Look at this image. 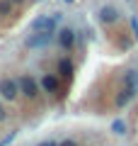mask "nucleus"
<instances>
[{"label":"nucleus","mask_w":138,"mask_h":146,"mask_svg":"<svg viewBox=\"0 0 138 146\" xmlns=\"http://www.w3.org/2000/svg\"><path fill=\"white\" fill-rule=\"evenodd\" d=\"M58 146H80V141H78V139H70V136H68V139L58 141Z\"/></svg>","instance_id":"nucleus-12"},{"label":"nucleus","mask_w":138,"mask_h":146,"mask_svg":"<svg viewBox=\"0 0 138 146\" xmlns=\"http://www.w3.org/2000/svg\"><path fill=\"white\" fill-rule=\"evenodd\" d=\"M95 17H97V22H99V25L112 27V25H116V22L121 20V12H119L114 5H102V7L97 10V15H95Z\"/></svg>","instance_id":"nucleus-8"},{"label":"nucleus","mask_w":138,"mask_h":146,"mask_svg":"<svg viewBox=\"0 0 138 146\" xmlns=\"http://www.w3.org/2000/svg\"><path fill=\"white\" fill-rule=\"evenodd\" d=\"M17 5H12L10 0H0V17H10L12 12H15Z\"/></svg>","instance_id":"nucleus-11"},{"label":"nucleus","mask_w":138,"mask_h":146,"mask_svg":"<svg viewBox=\"0 0 138 146\" xmlns=\"http://www.w3.org/2000/svg\"><path fill=\"white\" fill-rule=\"evenodd\" d=\"M112 131H114L116 136H126V122H124L121 117L114 119V122H112Z\"/></svg>","instance_id":"nucleus-10"},{"label":"nucleus","mask_w":138,"mask_h":146,"mask_svg":"<svg viewBox=\"0 0 138 146\" xmlns=\"http://www.w3.org/2000/svg\"><path fill=\"white\" fill-rule=\"evenodd\" d=\"M56 73L61 76V80L70 83V80L75 78V61H73L70 56H61V58H56Z\"/></svg>","instance_id":"nucleus-7"},{"label":"nucleus","mask_w":138,"mask_h":146,"mask_svg":"<svg viewBox=\"0 0 138 146\" xmlns=\"http://www.w3.org/2000/svg\"><path fill=\"white\" fill-rule=\"evenodd\" d=\"M56 46L61 51H73L78 46V32L73 27H61L56 34Z\"/></svg>","instance_id":"nucleus-4"},{"label":"nucleus","mask_w":138,"mask_h":146,"mask_svg":"<svg viewBox=\"0 0 138 146\" xmlns=\"http://www.w3.org/2000/svg\"><path fill=\"white\" fill-rule=\"evenodd\" d=\"M53 39H56V34H39V32H32V34L24 39V46L27 49H46Z\"/></svg>","instance_id":"nucleus-9"},{"label":"nucleus","mask_w":138,"mask_h":146,"mask_svg":"<svg viewBox=\"0 0 138 146\" xmlns=\"http://www.w3.org/2000/svg\"><path fill=\"white\" fill-rule=\"evenodd\" d=\"M10 3H12V5H24L27 0H10Z\"/></svg>","instance_id":"nucleus-17"},{"label":"nucleus","mask_w":138,"mask_h":146,"mask_svg":"<svg viewBox=\"0 0 138 146\" xmlns=\"http://www.w3.org/2000/svg\"><path fill=\"white\" fill-rule=\"evenodd\" d=\"M63 15L61 12H49V15H39L32 22V32H39V34H56L58 25H61Z\"/></svg>","instance_id":"nucleus-1"},{"label":"nucleus","mask_w":138,"mask_h":146,"mask_svg":"<svg viewBox=\"0 0 138 146\" xmlns=\"http://www.w3.org/2000/svg\"><path fill=\"white\" fill-rule=\"evenodd\" d=\"M17 85H20V98H24V100H36L39 98V93H41V85H39V80L32 76V73H22L20 78H17Z\"/></svg>","instance_id":"nucleus-2"},{"label":"nucleus","mask_w":138,"mask_h":146,"mask_svg":"<svg viewBox=\"0 0 138 146\" xmlns=\"http://www.w3.org/2000/svg\"><path fill=\"white\" fill-rule=\"evenodd\" d=\"M39 85H41V93H46V95H61L63 93V80H61V76H58L56 71H49V73H44L39 78Z\"/></svg>","instance_id":"nucleus-3"},{"label":"nucleus","mask_w":138,"mask_h":146,"mask_svg":"<svg viewBox=\"0 0 138 146\" xmlns=\"http://www.w3.org/2000/svg\"><path fill=\"white\" fill-rule=\"evenodd\" d=\"M7 117H10V115H7V107L0 102V124H3V122H7Z\"/></svg>","instance_id":"nucleus-13"},{"label":"nucleus","mask_w":138,"mask_h":146,"mask_svg":"<svg viewBox=\"0 0 138 146\" xmlns=\"http://www.w3.org/2000/svg\"><path fill=\"white\" fill-rule=\"evenodd\" d=\"M63 3H68V5H73V3H75V0H63Z\"/></svg>","instance_id":"nucleus-18"},{"label":"nucleus","mask_w":138,"mask_h":146,"mask_svg":"<svg viewBox=\"0 0 138 146\" xmlns=\"http://www.w3.org/2000/svg\"><path fill=\"white\" fill-rule=\"evenodd\" d=\"M131 29H133V36H136V39H138V22H136V17H133V20H131Z\"/></svg>","instance_id":"nucleus-16"},{"label":"nucleus","mask_w":138,"mask_h":146,"mask_svg":"<svg viewBox=\"0 0 138 146\" xmlns=\"http://www.w3.org/2000/svg\"><path fill=\"white\" fill-rule=\"evenodd\" d=\"M138 98V85H119L116 95H114V107L116 110H124Z\"/></svg>","instance_id":"nucleus-5"},{"label":"nucleus","mask_w":138,"mask_h":146,"mask_svg":"<svg viewBox=\"0 0 138 146\" xmlns=\"http://www.w3.org/2000/svg\"><path fill=\"white\" fill-rule=\"evenodd\" d=\"M0 98L5 102H15L20 98V85H17V78H10V76H3L0 78Z\"/></svg>","instance_id":"nucleus-6"},{"label":"nucleus","mask_w":138,"mask_h":146,"mask_svg":"<svg viewBox=\"0 0 138 146\" xmlns=\"http://www.w3.org/2000/svg\"><path fill=\"white\" fill-rule=\"evenodd\" d=\"M36 146H58V141L56 139H46V141H39Z\"/></svg>","instance_id":"nucleus-15"},{"label":"nucleus","mask_w":138,"mask_h":146,"mask_svg":"<svg viewBox=\"0 0 138 146\" xmlns=\"http://www.w3.org/2000/svg\"><path fill=\"white\" fill-rule=\"evenodd\" d=\"M15 136H17V131H15V129H12V131H10V134H7V136H5V139L0 141V146H7V144H10V141H12V139H15Z\"/></svg>","instance_id":"nucleus-14"}]
</instances>
